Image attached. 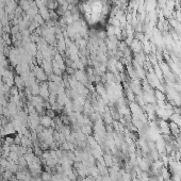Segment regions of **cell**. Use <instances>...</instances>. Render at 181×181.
I'll list each match as a JSON object with an SVG mask.
<instances>
[{
  "instance_id": "1",
  "label": "cell",
  "mask_w": 181,
  "mask_h": 181,
  "mask_svg": "<svg viewBox=\"0 0 181 181\" xmlns=\"http://www.w3.org/2000/svg\"><path fill=\"white\" fill-rule=\"evenodd\" d=\"M84 13L90 24H97L104 13V5L100 0H90L84 5Z\"/></svg>"
},
{
  "instance_id": "2",
  "label": "cell",
  "mask_w": 181,
  "mask_h": 181,
  "mask_svg": "<svg viewBox=\"0 0 181 181\" xmlns=\"http://www.w3.org/2000/svg\"><path fill=\"white\" fill-rule=\"evenodd\" d=\"M42 125L45 126V127H48V126H50L51 124V119L49 118V117H44V118H42Z\"/></svg>"
},
{
  "instance_id": "3",
  "label": "cell",
  "mask_w": 181,
  "mask_h": 181,
  "mask_svg": "<svg viewBox=\"0 0 181 181\" xmlns=\"http://www.w3.org/2000/svg\"><path fill=\"white\" fill-rule=\"evenodd\" d=\"M12 175H13V173L8 169L7 172H4V174H3V178H4L5 180H11V179H12Z\"/></svg>"
},
{
  "instance_id": "4",
  "label": "cell",
  "mask_w": 181,
  "mask_h": 181,
  "mask_svg": "<svg viewBox=\"0 0 181 181\" xmlns=\"http://www.w3.org/2000/svg\"><path fill=\"white\" fill-rule=\"evenodd\" d=\"M18 163L20 165H22V166H26L27 164H28V162H27V160L25 159V157H20L18 159Z\"/></svg>"
},
{
  "instance_id": "5",
  "label": "cell",
  "mask_w": 181,
  "mask_h": 181,
  "mask_svg": "<svg viewBox=\"0 0 181 181\" xmlns=\"http://www.w3.org/2000/svg\"><path fill=\"white\" fill-rule=\"evenodd\" d=\"M42 179L44 181H49L51 179V177H50V175H49V174L44 173V174H43V176H42Z\"/></svg>"
},
{
  "instance_id": "6",
  "label": "cell",
  "mask_w": 181,
  "mask_h": 181,
  "mask_svg": "<svg viewBox=\"0 0 181 181\" xmlns=\"http://www.w3.org/2000/svg\"><path fill=\"white\" fill-rule=\"evenodd\" d=\"M5 141H7V142H5V144H7V145H10V144L13 143L14 140H13V138H5Z\"/></svg>"
},
{
  "instance_id": "7",
  "label": "cell",
  "mask_w": 181,
  "mask_h": 181,
  "mask_svg": "<svg viewBox=\"0 0 181 181\" xmlns=\"http://www.w3.org/2000/svg\"><path fill=\"white\" fill-rule=\"evenodd\" d=\"M12 181H14V180H13V179H12Z\"/></svg>"
}]
</instances>
